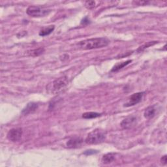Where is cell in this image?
<instances>
[{
    "label": "cell",
    "instance_id": "1",
    "mask_svg": "<svg viewBox=\"0 0 167 167\" xmlns=\"http://www.w3.org/2000/svg\"><path fill=\"white\" fill-rule=\"evenodd\" d=\"M110 41L107 38H92V39L80 41L78 43V47L82 50H92V49L101 48L107 47Z\"/></svg>",
    "mask_w": 167,
    "mask_h": 167
},
{
    "label": "cell",
    "instance_id": "2",
    "mask_svg": "<svg viewBox=\"0 0 167 167\" xmlns=\"http://www.w3.org/2000/svg\"><path fill=\"white\" fill-rule=\"evenodd\" d=\"M107 137V132L101 129H95L88 135L85 142L88 144H97L101 143Z\"/></svg>",
    "mask_w": 167,
    "mask_h": 167
},
{
    "label": "cell",
    "instance_id": "3",
    "mask_svg": "<svg viewBox=\"0 0 167 167\" xmlns=\"http://www.w3.org/2000/svg\"><path fill=\"white\" fill-rule=\"evenodd\" d=\"M26 13L32 17H45L50 13V10L38 6H29Z\"/></svg>",
    "mask_w": 167,
    "mask_h": 167
},
{
    "label": "cell",
    "instance_id": "4",
    "mask_svg": "<svg viewBox=\"0 0 167 167\" xmlns=\"http://www.w3.org/2000/svg\"><path fill=\"white\" fill-rule=\"evenodd\" d=\"M69 84V79L67 77H62L52 82V92L53 93H58L65 89Z\"/></svg>",
    "mask_w": 167,
    "mask_h": 167
},
{
    "label": "cell",
    "instance_id": "5",
    "mask_svg": "<svg viewBox=\"0 0 167 167\" xmlns=\"http://www.w3.org/2000/svg\"><path fill=\"white\" fill-rule=\"evenodd\" d=\"M138 120L136 117L134 116H128L121 121V127H122L123 129H131L135 127L136 125H137Z\"/></svg>",
    "mask_w": 167,
    "mask_h": 167
},
{
    "label": "cell",
    "instance_id": "6",
    "mask_svg": "<svg viewBox=\"0 0 167 167\" xmlns=\"http://www.w3.org/2000/svg\"><path fill=\"white\" fill-rule=\"evenodd\" d=\"M22 133H23V131L22 128H13L8 132L7 137L10 141L15 142L21 138Z\"/></svg>",
    "mask_w": 167,
    "mask_h": 167
},
{
    "label": "cell",
    "instance_id": "7",
    "mask_svg": "<svg viewBox=\"0 0 167 167\" xmlns=\"http://www.w3.org/2000/svg\"><path fill=\"white\" fill-rule=\"evenodd\" d=\"M144 93H145L144 92H138V93L132 94V96L129 98L127 102L125 104L124 107H132V106H134L135 105H137L140 101H141Z\"/></svg>",
    "mask_w": 167,
    "mask_h": 167
},
{
    "label": "cell",
    "instance_id": "8",
    "mask_svg": "<svg viewBox=\"0 0 167 167\" xmlns=\"http://www.w3.org/2000/svg\"><path fill=\"white\" fill-rule=\"evenodd\" d=\"M83 143V140L80 137H73L68 140L67 142V146L69 148H78L80 147Z\"/></svg>",
    "mask_w": 167,
    "mask_h": 167
},
{
    "label": "cell",
    "instance_id": "9",
    "mask_svg": "<svg viewBox=\"0 0 167 167\" xmlns=\"http://www.w3.org/2000/svg\"><path fill=\"white\" fill-rule=\"evenodd\" d=\"M38 108V104L35 103V102H29L26 107L22 110V114L23 115H28L29 114L33 113V112H35Z\"/></svg>",
    "mask_w": 167,
    "mask_h": 167
},
{
    "label": "cell",
    "instance_id": "10",
    "mask_svg": "<svg viewBox=\"0 0 167 167\" xmlns=\"http://www.w3.org/2000/svg\"><path fill=\"white\" fill-rule=\"evenodd\" d=\"M155 112H156V109H155L154 106H150L145 110L144 115L146 118L151 119L155 116Z\"/></svg>",
    "mask_w": 167,
    "mask_h": 167
},
{
    "label": "cell",
    "instance_id": "11",
    "mask_svg": "<svg viewBox=\"0 0 167 167\" xmlns=\"http://www.w3.org/2000/svg\"><path fill=\"white\" fill-rule=\"evenodd\" d=\"M115 153H108L105 155L102 159V161L104 164H109L112 162L115 159Z\"/></svg>",
    "mask_w": 167,
    "mask_h": 167
},
{
    "label": "cell",
    "instance_id": "12",
    "mask_svg": "<svg viewBox=\"0 0 167 167\" xmlns=\"http://www.w3.org/2000/svg\"><path fill=\"white\" fill-rule=\"evenodd\" d=\"M54 28H55L54 26H48V27L44 28L40 31L39 35L42 36V37H44V36H47V35H50V34L53 31H54Z\"/></svg>",
    "mask_w": 167,
    "mask_h": 167
},
{
    "label": "cell",
    "instance_id": "13",
    "mask_svg": "<svg viewBox=\"0 0 167 167\" xmlns=\"http://www.w3.org/2000/svg\"><path fill=\"white\" fill-rule=\"evenodd\" d=\"M131 62H132L131 60H128V61H126V62H125L117 63L116 65L112 68V69L111 70V71H112V72H116V71H118L119 70L121 69H122V68H123L124 67H125L126 65H127L128 64H129L130 63H131Z\"/></svg>",
    "mask_w": 167,
    "mask_h": 167
},
{
    "label": "cell",
    "instance_id": "14",
    "mask_svg": "<svg viewBox=\"0 0 167 167\" xmlns=\"http://www.w3.org/2000/svg\"><path fill=\"white\" fill-rule=\"evenodd\" d=\"M101 114L97 112H86L82 114V117L85 119H93L96 118V117L101 116Z\"/></svg>",
    "mask_w": 167,
    "mask_h": 167
},
{
    "label": "cell",
    "instance_id": "15",
    "mask_svg": "<svg viewBox=\"0 0 167 167\" xmlns=\"http://www.w3.org/2000/svg\"><path fill=\"white\" fill-rule=\"evenodd\" d=\"M44 52V49L43 48H39L37 49H35V50H33L31 52H29V55L32 56H38L41 54H43V53Z\"/></svg>",
    "mask_w": 167,
    "mask_h": 167
},
{
    "label": "cell",
    "instance_id": "16",
    "mask_svg": "<svg viewBox=\"0 0 167 167\" xmlns=\"http://www.w3.org/2000/svg\"><path fill=\"white\" fill-rule=\"evenodd\" d=\"M158 43V41H151V42H148V43H147L146 44H143L142 46L141 47H140L138 49V52H140V51H142L144 50V49H146L147 48H148L151 46H153V45L155 44H157Z\"/></svg>",
    "mask_w": 167,
    "mask_h": 167
},
{
    "label": "cell",
    "instance_id": "17",
    "mask_svg": "<svg viewBox=\"0 0 167 167\" xmlns=\"http://www.w3.org/2000/svg\"><path fill=\"white\" fill-rule=\"evenodd\" d=\"M96 2L95 1H88L85 2V5L88 9H92L93 8H94V7L96 6Z\"/></svg>",
    "mask_w": 167,
    "mask_h": 167
},
{
    "label": "cell",
    "instance_id": "18",
    "mask_svg": "<svg viewBox=\"0 0 167 167\" xmlns=\"http://www.w3.org/2000/svg\"><path fill=\"white\" fill-rule=\"evenodd\" d=\"M149 3H150L149 2H146V1H134L133 2V3L137 5H146L147 4H148Z\"/></svg>",
    "mask_w": 167,
    "mask_h": 167
},
{
    "label": "cell",
    "instance_id": "19",
    "mask_svg": "<svg viewBox=\"0 0 167 167\" xmlns=\"http://www.w3.org/2000/svg\"><path fill=\"white\" fill-rule=\"evenodd\" d=\"M97 153V151L96 150H88V151H86L84 152V154L88 155H91V154H93V153Z\"/></svg>",
    "mask_w": 167,
    "mask_h": 167
},
{
    "label": "cell",
    "instance_id": "20",
    "mask_svg": "<svg viewBox=\"0 0 167 167\" xmlns=\"http://www.w3.org/2000/svg\"><path fill=\"white\" fill-rule=\"evenodd\" d=\"M161 161L163 165H166L167 163V156L165 155L164 156L162 157V158L161 159Z\"/></svg>",
    "mask_w": 167,
    "mask_h": 167
},
{
    "label": "cell",
    "instance_id": "21",
    "mask_svg": "<svg viewBox=\"0 0 167 167\" xmlns=\"http://www.w3.org/2000/svg\"><path fill=\"white\" fill-rule=\"evenodd\" d=\"M89 22H90V20H88V18L86 17V18H84L83 19L81 23L82 24H89Z\"/></svg>",
    "mask_w": 167,
    "mask_h": 167
}]
</instances>
